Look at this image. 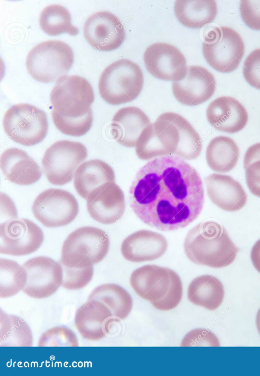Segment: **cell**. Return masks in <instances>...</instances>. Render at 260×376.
<instances>
[{
	"instance_id": "cell-1",
	"label": "cell",
	"mask_w": 260,
	"mask_h": 376,
	"mask_svg": "<svg viewBox=\"0 0 260 376\" xmlns=\"http://www.w3.org/2000/svg\"><path fill=\"white\" fill-rule=\"evenodd\" d=\"M129 203L146 224L162 231L184 228L201 213L203 182L198 171L175 155L150 160L137 171L129 190Z\"/></svg>"
},
{
	"instance_id": "cell-2",
	"label": "cell",
	"mask_w": 260,
	"mask_h": 376,
	"mask_svg": "<svg viewBox=\"0 0 260 376\" xmlns=\"http://www.w3.org/2000/svg\"><path fill=\"white\" fill-rule=\"evenodd\" d=\"M183 247L191 262L214 268L231 264L239 251L225 228L214 221L200 222L191 228Z\"/></svg>"
},
{
	"instance_id": "cell-3",
	"label": "cell",
	"mask_w": 260,
	"mask_h": 376,
	"mask_svg": "<svg viewBox=\"0 0 260 376\" xmlns=\"http://www.w3.org/2000/svg\"><path fill=\"white\" fill-rule=\"evenodd\" d=\"M129 282L139 297L161 311L174 309L182 299L181 278L175 271L167 267L143 266L132 273Z\"/></svg>"
},
{
	"instance_id": "cell-4",
	"label": "cell",
	"mask_w": 260,
	"mask_h": 376,
	"mask_svg": "<svg viewBox=\"0 0 260 376\" xmlns=\"http://www.w3.org/2000/svg\"><path fill=\"white\" fill-rule=\"evenodd\" d=\"M144 76L139 66L128 59L117 60L107 66L99 82L101 97L113 105L136 99L143 86Z\"/></svg>"
},
{
	"instance_id": "cell-5",
	"label": "cell",
	"mask_w": 260,
	"mask_h": 376,
	"mask_svg": "<svg viewBox=\"0 0 260 376\" xmlns=\"http://www.w3.org/2000/svg\"><path fill=\"white\" fill-rule=\"evenodd\" d=\"M109 247L110 239L104 230L93 226L81 227L64 240L60 261L67 267L87 268L101 262Z\"/></svg>"
},
{
	"instance_id": "cell-6",
	"label": "cell",
	"mask_w": 260,
	"mask_h": 376,
	"mask_svg": "<svg viewBox=\"0 0 260 376\" xmlns=\"http://www.w3.org/2000/svg\"><path fill=\"white\" fill-rule=\"evenodd\" d=\"M74 60L72 48L64 42L49 40L39 43L29 52L26 65L36 80L48 83L68 73Z\"/></svg>"
},
{
	"instance_id": "cell-7",
	"label": "cell",
	"mask_w": 260,
	"mask_h": 376,
	"mask_svg": "<svg viewBox=\"0 0 260 376\" xmlns=\"http://www.w3.org/2000/svg\"><path fill=\"white\" fill-rule=\"evenodd\" d=\"M3 124L9 138L25 146H32L41 142L48 130L46 113L26 103L10 107L5 112Z\"/></svg>"
},
{
	"instance_id": "cell-8",
	"label": "cell",
	"mask_w": 260,
	"mask_h": 376,
	"mask_svg": "<svg viewBox=\"0 0 260 376\" xmlns=\"http://www.w3.org/2000/svg\"><path fill=\"white\" fill-rule=\"evenodd\" d=\"M204 56L215 70L230 73L239 66L244 53V44L240 35L228 26L212 28L202 44Z\"/></svg>"
},
{
	"instance_id": "cell-9",
	"label": "cell",
	"mask_w": 260,
	"mask_h": 376,
	"mask_svg": "<svg viewBox=\"0 0 260 376\" xmlns=\"http://www.w3.org/2000/svg\"><path fill=\"white\" fill-rule=\"evenodd\" d=\"M53 109L67 118H77L84 115L94 100L93 88L85 78L64 75L56 82L50 94Z\"/></svg>"
},
{
	"instance_id": "cell-10",
	"label": "cell",
	"mask_w": 260,
	"mask_h": 376,
	"mask_svg": "<svg viewBox=\"0 0 260 376\" xmlns=\"http://www.w3.org/2000/svg\"><path fill=\"white\" fill-rule=\"evenodd\" d=\"M87 156V150L83 143L68 140L57 141L44 154L43 172L51 184L64 185L72 181L76 169Z\"/></svg>"
},
{
	"instance_id": "cell-11",
	"label": "cell",
	"mask_w": 260,
	"mask_h": 376,
	"mask_svg": "<svg viewBox=\"0 0 260 376\" xmlns=\"http://www.w3.org/2000/svg\"><path fill=\"white\" fill-rule=\"evenodd\" d=\"M79 209L78 203L72 193L57 188L42 192L32 206L35 218L47 227L69 224L77 216Z\"/></svg>"
},
{
	"instance_id": "cell-12",
	"label": "cell",
	"mask_w": 260,
	"mask_h": 376,
	"mask_svg": "<svg viewBox=\"0 0 260 376\" xmlns=\"http://www.w3.org/2000/svg\"><path fill=\"white\" fill-rule=\"evenodd\" d=\"M180 142L179 131L170 120L161 114L140 134L135 147L141 160H149L165 156H177Z\"/></svg>"
},
{
	"instance_id": "cell-13",
	"label": "cell",
	"mask_w": 260,
	"mask_h": 376,
	"mask_svg": "<svg viewBox=\"0 0 260 376\" xmlns=\"http://www.w3.org/2000/svg\"><path fill=\"white\" fill-rule=\"evenodd\" d=\"M44 239L42 229L32 221L22 218L6 220L0 225V252L23 256L37 251Z\"/></svg>"
},
{
	"instance_id": "cell-14",
	"label": "cell",
	"mask_w": 260,
	"mask_h": 376,
	"mask_svg": "<svg viewBox=\"0 0 260 376\" xmlns=\"http://www.w3.org/2000/svg\"><path fill=\"white\" fill-rule=\"evenodd\" d=\"M27 282L22 291L35 299L46 298L61 286L63 270L60 262L45 256L29 259L23 264Z\"/></svg>"
},
{
	"instance_id": "cell-15",
	"label": "cell",
	"mask_w": 260,
	"mask_h": 376,
	"mask_svg": "<svg viewBox=\"0 0 260 376\" xmlns=\"http://www.w3.org/2000/svg\"><path fill=\"white\" fill-rule=\"evenodd\" d=\"M144 62L148 72L160 79L178 81L187 74L184 55L176 46L167 43H155L147 47Z\"/></svg>"
},
{
	"instance_id": "cell-16",
	"label": "cell",
	"mask_w": 260,
	"mask_h": 376,
	"mask_svg": "<svg viewBox=\"0 0 260 376\" xmlns=\"http://www.w3.org/2000/svg\"><path fill=\"white\" fill-rule=\"evenodd\" d=\"M88 43L101 51H111L123 43L125 33L119 18L109 11H99L86 19L83 27Z\"/></svg>"
},
{
	"instance_id": "cell-17",
	"label": "cell",
	"mask_w": 260,
	"mask_h": 376,
	"mask_svg": "<svg viewBox=\"0 0 260 376\" xmlns=\"http://www.w3.org/2000/svg\"><path fill=\"white\" fill-rule=\"evenodd\" d=\"M90 217L103 224L118 221L125 210L124 194L115 181L107 182L92 190L86 199Z\"/></svg>"
},
{
	"instance_id": "cell-18",
	"label": "cell",
	"mask_w": 260,
	"mask_h": 376,
	"mask_svg": "<svg viewBox=\"0 0 260 376\" xmlns=\"http://www.w3.org/2000/svg\"><path fill=\"white\" fill-rule=\"evenodd\" d=\"M216 81L213 75L205 68L190 66L182 80L173 81L172 89L175 98L181 104L196 106L208 100L214 94Z\"/></svg>"
},
{
	"instance_id": "cell-19",
	"label": "cell",
	"mask_w": 260,
	"mask_h": 376,
	"mask_svg": "<svg viewBox=\"0 0 260 376\" xmlns=\"http://www.w3.org/2000/svg\"><path fill=\"white\" fill-rule=\"evenodd\" d=\"M114 322H117L109 308L95 300H88L77 310L76 327L85 339L97 341L110 333Z\"/></svg>"
},
{
	"instance_id": "cell-20",
	"label": "cell",
	"mask_w": 260,
	"mask_h": 376,
	"mask_svg": "<svg viewBox=\"0 0 260 376\" xmlns=\"http://www.w3.org/2000/svg\"><path fill=\"white\" fill-rule=\"evenodd\" d=\"M168 242L161 234L141 229L127 236L121 245V252L128 261L134 263L152 261L161 257L166 252Z\"/></svg>"
},
{
	"instance_id": "cell-21",
	"label": "cell",
	"mask_w": 260,
	"mask_h": 376,
	"mask_svg": "<svg viewBox=\"0 0 260 376\" xmlns=\"http://www.w3.org/2000/svg\"><path fill=\"white\" fill-rule=\"evenodd\" d=\"M206 117L215 130L228 133L242 130L248 120L244 106L230 96H221L211 102L207 108Z\"/></svg>"
},
{
	"instance_id": "cell-22",
	"label": "cell",
	"mask_w": 260,
	"mask_h": 376,
	"mask_svg": "<svg viewBox=\"0 0 260 376\" xmlns=\"http://www.w3.org/2000/svg\"><path fill=\"white\" fill-rule=\"evenodd\" d=\"M208 195L219 208L235 212L246 204L247 194L241 184L232 177L212 173L204 179Z\"/></svg>"
},
{
	"instance_id": "cell-23",
	"label": "cell",
	"mask_w": 260,
	"mask_h": 376,
	"mask_svg": "<svg viewBox=\"0 0 260 376\" xmlns=\"http://www.w3.org/2000/svg\"><path fill=\"white\" fill-rule=\"evenodd\" d=\"M1 169L11 182L20 185H29L38 181L42 171L36 161L21 149L10 148L2 154Z\"/></svg>"
},
{
	"instance_id": "cell-24",
	"label": "cell",
	"mask_w": 260,
	"mask_h": 376,
	"mask_svg": "<svg viewBox=\"0 0 260 376\" xmlns=\"http://www.w3.org/2000/svg\"><path fill=\"white\" fill-rule=\"evenodd\" d=\"M148 116L135 106L123 107L114 114L111 125V133L120 144L134 148L143 130L149 124Z\"/></svg>"
},
{
	"instance_id": "cell-25",
	"label": "cell",
	"mask_w": 260,
	"mask_h": 376,
	"mask_svg": "<svg viewBox=\"0 0 260 376\" xmlns=\"http://www.w3.org/2000/svg\"><path fill=\"white\" fill-rule=\"evenodd\" d=\"M115 181L112 167L106 162L97 159L82 162L74 176V185L78 194L86 199L95 188L108 182Z\"/></svg>"
},
{
	"instance_id": "cell-26",
	"label": "cell",
	"mask_w": 260,
	"mask_h": 376,
	"mask_svg": "<svg viewBox=\"0 0 260 376\" xmlns=\"http://www.w3.org/2000/svg\"><path fill=\"white\" fill-rule=\"evenodd\" d=\"M224 296L222 283L218 278L210 275H203L194 278L187 288L189 301L209 310L218 308Z\"/></svg>"
},
{
	"instance_id": "cell-27",
	"label": "cell",
	"mask_w": 260,
	"mask_h": 376,
	"mask_svg": "<svg viewBox=\"0 0 260 376\" xmlns=\"http://www.w3.org/2000/svg\"><path fill=\"white\" fill-rule=\"evenodd\" d=\"M217 12L216 2L208 1H176L174 12L184 26L199 28L214 20Z\"/></svg>"
},
{
	"instance_id": "cell-28",
	"label": "cell",
	"mask_w": 260,
	"mask_h": 376,
	"mask_svg": "<svg viewBox=\"0 0 260 376\" xmlns=\"http://www.w3.org/2000/svg\"><path fill=\"white\" fill-rule=\"evenodd\" d=\"M239 155V149L233 139L226 136H218L208 143L206 159L212 170L225 173L235 167Z\"/></svg>"
},
{
	"instance_id": "cell-29",
	"label": "cell",
	"mask_w": 260,
	"mask_h": 376,
	"mask_svg": "<svg viewBox=\"0 0 260 376\" xmlns=\"http://www.w3.org/2000/svg\"><path fill=\"white\" fill-rule=\"evenodd\" d=\"M88 300H95L106 306L117 322L125 319L131 312L133 300L128 292L115 283L103 284L94 288Z\"/></svg>"
},
{
	"instance_id": "cell-30",
	"label": "cell",
	"mask_w": 260,
	"mask_h": 376,
	"mask_svg": "<svg viewBox=\"0 0 260 376\" xmlns=\"http://www.w3.org/2000/svg\"><path fill=\"white\" fill-rule=\"evenodd\" d=\"M32 339L31 331L23 319L1 310V346H31Z\"/></svg>"
},
{
	"instance_id": "cell-31",
	"label": "cell",
	"mask_w": 260,
	"mask_h": 376,
	"mask_svg": "<svg viewBox=\"0 0 260 376\" xmlns=\"http://www.w3.org/2000/svg\"><path fill=\"white\" fill-rule=\"evenodd\" d=\"M161 115L174 124L179 131L180 142L176 156L187 160L198 158L202 152V139L190 123L177 113L166 112Z\"/></svg>"
},
{
	"instance_id": "cell-32",
	"label": "cell",
	"mask_w": 260,
	"mask_h": 376,
	"mask_svg": "<svg viewBox=\"0 0 260 376\" xmlns=\"http://www.w3.org/2000/svg\"><path fill=\"white\" fill-rule=\"evenodd\" d=\"M40 25L42 30L50 36H57L68 33L76 36L79 29L72 23L69 11L60 5H50L42 11L40 16Z\"/></svg>"
},
{
	"instance_id": "cell-33",
	"label": "cell",
	"mask_w": 260,
	"mask_h": 376,
	"mask_svg": "<svg viewBox=\"0 0 260 376\" xmlns=\"http://www.w3.org/2000/svg\"><path fill=\"white\" fill-rule=\"evenodd\" d=\"M27 282V273L23 266L6 258L0 259V298H7L22 291Z\"/></svg>"
},
{
	"instance_id": "cell-34",
	"label": "cell",
	"mask_w": 260,
	"mask_h": 376,
	"mask_svg": "<svg viewBox=\"0 0 260 376\" xmlns=\"http://www.w3.org/2000/svg\"><path fill=\"white\" fill-rule=\"evenodd\" d=\"M53 123L64 134L79 137L85 135L90 129L93 122V113L90 108L83 115L77 118H70L58 114L52 111Z\"/></svg>"
},
{
	"instance_id": "cell-35",
	"label": "cell",
	"mask_w": 260,
	"mask_h": 376,
	"mask_svg": "<svg viewBox=\"0 0 260 376\" xmlns=\"http://www.w3.org/2000/svg\"><path fill=\"white\" fill-rule=\"evenodd\" d=\"M244 167L250 191L260 197V142L252 144L246 150L244 157Z\"/></svg>"
},
{
	"instance_id": "cell-36",
	"label": "cell",
	"mask_w": 260,
	"mask_h": 376,
	"mask_svg": "<svg viewBox=\"0 0 260 376\" xmlns=\"http://www.w3.org/2000/svg\"><path fill=\"white\" fill-rule=\"evenodd\" d=\"M39 346H78L79 342L75 333L63 326L51 328L44 332L38 342Z\"/></svg>"
},
{
	"instance_id": "cell-37",
	"label": "cell",
	"mask_w": 260,
	"mask_h": 376,
	"mask_svg": "<svg viewBox=\"0 0 260 376\" xmlns=\"http://www.w3.org/2000/svg\"><path fill=\"white\" fill-rule=\"evenodd\" d=\"M60 262V261H59ZM63 270L61 286L69 290L81 289L87 285L92 278L93 266L87 268L67 267L60 262Z\"/></svg>"
},
{
	"instance_id": "cell-38",
	"label": "cell",
	"mask_w": 260,
	"mask_h": 376,
	"mask_svg": "<svg viewBox=\"0 0 260 376\" xmlns=\"http://www.w3.org/2000/svg\"><path fill=\"white\" fill-rule=\"evenodd\" d=\"M181 346H220L216 336L211 331L197 328L189 331L182 338Z\"/></svg>"
},
{
	"instance_id": "cell-39",
	"label": "cell",
	"mask_w": 260,
	"mask_h": 376,
	"mask_svg": "<svg viewBox=\"0 0 260 376\" xmlns=\"http://www.w3.org/2000/svg\"><path fill=\"white\" fill-rule=\"evenodd\" d=\"M243 73L250 85L260 90V48L254 50L246 57Z\"/></svg>"
},
{
	"instance_id": "cell-40",
	"label": "cell",
	"mask_w": 260,
	"mask_h": 376,
	"mask_svg": "<svg viewBox=\"0 0 260 376\" xmlns=\"http://www.w3.org/2000/svg\"><path fill=\"white\" fill-rule=\"evenodd\" d=\"M241 17L245 23L254 30H260V1H241Z\"/></svg>"
},
{
	"instance_id": "cell-41",
	"label": "cell",
	"mask_w": 260,
	"mask_h": 376,
	"mask_svg": "<svg viewBox=\"0 0 260 376\" xmlns=\"http://www.w3.org/2000/svg\"><path fill=\"white\" fill-rule=\"evenodd\" d=\"M0 198L1 217L4 216V218H17V209L12 199L2 192L1 193Z\"/></svg>"
},
{
	"instance_id": "cell-42",
	"label": "cell",
	"mask_w": 260,
	"mask_h": 376,
	"mask_svg": "<svg viewBox=\"0 0 260 376\" xmlns=\"http://www.w3.org/2000/svg\"><path fill=\"white\" fill-rule=\"evenodd\" d=\"M250 257L253 266L260 273V239L253 246Z\"/></svg>"
},
{
	"instance_id": "cell-43",
	"label": "cell",
	"mask_w": 260,
	"mask_h": 376,
	"mask_svg": "<svg viewBox=\"0 0 260 376\" xmlns=\"http://www.w3.org/2000/svg\"><path fill=\"white\" fill-rule=\"evenodd\" d=\"M256 324L257 330L260 334V308L258 310L256 317Z\"/></svg>"
}]
</instances>
